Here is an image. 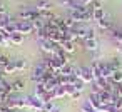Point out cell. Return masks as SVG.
<instances>
[{
    "mask_svg": "<svg viewBox=\"0 0 122 112\" xmlns=\"http://www.w3.org/2000/svg\"><path fill=\"white\" fill-rule=\"evenodd\" d=\"M45 72H47V67L42 64V60L39 64H35V67L32 69L30 72V80L34 84H39V82H44V77H45Z\"/></svg>",
    "mask_w": 122,
    "mask_h": 112,
    "instance_id": "obj_1",
    "label": "cell"
},
{
    "mask_svg": "<svg viewBox=\"0 0 122 112\" xmlns=\"http://www.w3.org/2000/svg\"><path fill=\"white\" fill-rule=\"evenodd\" d=\"M17 32L22 34V35H30V34H35V29H34V24L29 22V20H17Z\"/></svg>",
    "mask_w": 122,
    "mask_h": 112,
    "instance_id": "obj_2",
    "label": "cell"
},
{
    "mask_svg": "<svg viewBox=\"0 0 122 112\" xmlns=\"http://www.w3.org/2000/svg\"><path fill=\"white\" fill-rule=\"evenodd\" d=\"M42 105H44V100L37 95H27V109L29 110H35V112H42Z\"/></svg>",
    "mask_w": 122,
    "mask_h": 112,
    "instance_id": "obj_3",
    "label": "cell"
},
{
    "mask_svg": "<svg viewBox=\"0 0 122 112\" xmlns=\"http://www.w3.org/2000/svg\"><path fill=\"white\" fill-rule=\"evenodd\" d=\"M79 79H82L85 84H92L94 82V75H92L90 65H80L79 67Z\"/></svg>",
    "mask_w": 122,
    "mask_h": 112,
    "instance_id": "obj_4",
    "label": "cell"
},
{
    "mask_svg": "<svg viewBox=\"0 0 122 112\" xmlns=\"http://www.w3.org/2000/svg\"><path fill=\"white\" fill-rule=\"evenodd\" d=\"M39 17H40V14L35 9H22L20 14H19V19L20 20H29V22H32V20H35Z\"/></svg>",
    "mask_w": 122,
    "mask_h": 112,
    "instance_id": "obj_5",
    "label": "cell"
},
{
    "mask_svg": "<svg viewBox=\"0 0 122 112\" xmlns=\"http://www.w3.org/2000/svg\"><path fill=\"white\" fill-rule=\"evenodd\" d=\"M65 64H67V62H65L64 59H60V57H57V55H50V70L60 72Z\"/></svg>",
    "mask_w": 122,
    "mask_h": 112,
    "instance_id": "obj_6",
    "label": "cell"
},
{
    "mask_svg": "<svg viewBox=\"0 0 122 112\" xmlns=\"http://www.w3.org/2000/svg\"><path fill=\"white\" fill-rule=\"evenodd\" d=\"M99 64H100L102 77H104V79H110V77H112V74H114V69H112L110 62H109V60H99Z\"/></svg>",
    "mask_w": 122,
    "mask_h": 112,
    "instance_id": "obj_7",
    "label": "cell"
},
{
    "mask_svg": "<svg viewBox=\"0 0 122 112\" xmlns=\"http://www.w3.org/2000/svg\"><path fill=\"white\" fill-rule=\"evenodd\" d=\"M50 7H52V2H50V0H37V4H35L34 9H35L39 14H44V12H49Z\"/></svg>",
    "mask_w": 122,
    "mask_h": 112,
    "instance_id": "obj_8",
    "label": "cell"
},
{
    "mask_svg": "<svg viewBox=\"0 0 122 112\" xmlns=\"http://www.w3.org/2000/svg\"><path fill=\"white\" fill-rule=\"evenodd\" d=\"M84 47H85V50L94 54L99 50V40L97 39H87V40H84Z\"/></svg>",
    "mask_w": 122,
    "mask_h": 112,
    "instance_id": "obj_9",
    "label": "cell"
},
{
    "mask_svg": "<svg viewBox=\"0 0 122 112\" xmlns=\"http://www.w3.org/2000/svg\"><path fill=\"white\" fill-rule=\"evenodd\" d=\"M24 89H25V82H24V79H15V80L12 82V92H15V94H22Z\"/></svg>",
    "mask_w": 122,
    "mask_h": 112,
    "instance_id": "obj_10",
    "label": "cell"
},
{
    "mask_svg": "<svg viewBox=\"0 0 122 112\" xmlns=\"http://www.w3.org/2000/svg\"><path fill=\"white\" fill-rule=\"evenodd\" d=\"M47 94V89H45V84L44 82H39V84H35V89H34V95H37V97H44Z\"/></svg>",
    "mask_w": 122,
    "mask_h": 112,
    "instance_id": "obj_11",
    "label": "cell"
},
{
    "mask_svg": "<svg viewBox=\"0 0 122 112\" xmlns=\"http://www.w3.org/2000/svg\"><path fill=\"white\" fill-rule=\"evenodd\" d=\"M95 24H97V27H99L100 30H110V29H112V22L109 20V15H107L105 19H102V20L95 22Z\"/></svg>",
    "mask_w": 122,
    "mask_h": 112,
    "instance_id": "obj_12",
    "label": "cell"
},
{
    "mask_svg": "<svg viewBox=\"0 0 122 112\" xmlns=\"http://www.w3.org/2000/svg\"><path fill=\"white\" fill-rule=\"evenodd\" d=\"M60 47H62V49H64V50H65L69 55L75 52V42H72V40H65V42H64Z\"/></svg>",
    "mask_w": 122,
    "mask_h": 112,
    "instance_id": "obj_13",
    "label": "cell"
},
{
    "mask_svg": "<svg viewBox=\"0 0 122 112\" xmlns=\"http://www.w3.org/2000/svg\"><path fill=\"white\" fill-rule=\"evenodd\" d=\"M99 97H100L102 104H112V97H114V94H112V92H107V90H102V92L99 94Z\"/></svg>",
    "mask_w": 122,
    "mask_h": 112,
    "instance_id": "obj_14",
    "label": "cell"
},
{
    "mask_svg": "<svg viewBox=\"0 0 122 112\" xmlns=\"http://www.w3.org/2000/svg\"><path fill=\"white\" fill-rule=\"evenodd\" d=\"M80 112H100V110H97L95 107H92L90 102L85 99V100H82V104H80Z\"/></svg>",
    "mask_w": 122,
    "mask_h": 112,
    "instance_id": "obj_15",
    "label": "cell"
},
{
    "mask_svg": "<svg viewBox=\"0 0 122 112\" xmlns=\"http://www.w3.org/2000/svg\"><path fill=\"white\" fill-rule=\"evenodd\" d=\"M92 15H94V20L95 22H99V20H102V19H105L107 17V14H105V10L100 7V9H95V10H92Z\"/></svg>",
    "mask_w": 122,
    "mask_h": 112,
    "instance_id": "obj_16",
    "label": "cell"
},
{
    "mask_svg": "<svg viewBox=\"0 0 122 112\" xmlns=\"http://www.w3.org/2000/svg\"><path fill=\"white\" fill-rule=\"evenodd\" d=\"M24 37H25V35H22V34H19V32L12 34V35H10L12 45H20V44H24Z\"/></svg>",
    "mask_w": 122,
    "mask_h": 112,
    "instance_id": "obj_17",
    "label": "cell"
},
{
    "mask_svg": "<svg viewBox=\"0 0 122 112\" xmlns=\"http://www.w3.org/2000/svg\"><path fill=\"white\" fill-rule=\"evenodd\" d=\"M54 95H55V100L67 97V90H65V85H64V87H62V85H59V87H57V89L54 90Z\"/></svg>",
    "mask_w": 122,
    "mask_h": 112,
    "instance_id": "obj_18",
    "label": "cell"
},
{
    "mask_svg": "<svg viewBox=\"0 0 122 112\" xmlns=\"http://www.w3.org/2000/svg\"><path fill=\"white\" fill-rule=\"evenodd\" d=\"M27 65H29V62H27V59H15V67H17V72H20V70H25L27 69Z\"/></svg>",
    "mask_w": 122,
    "mask_h": 112,
    "instance_id": "obj_19",
    "label": "cell"
},
{
    "mask_svg": "<svg viewBox=\"0 0 122 112\" xmlns=\"http://www.w3.org/2000/svg\"><path fill=\"white\" fill-rule=\"evenodd\" d=\"M14 72H17V67H15V59H12V60L7 64V67L4 69V74H14Z\"/></svg>",
    "mask_w": 122,
    "mask_h": 112,
    "instance_id": "obj_20",
    "label": "cell"
},
{
    "mask_svg": "<svg viewBox=\"0 0 122 112\" xmlns=\"http://www.w3.org/2000/svg\"><path fill=\"white\" fill-rule=\"evenodd\" d=\"M110 80H112V82H115V84H122V70H114V74H112Z\"/></svg>",
    "mask_w": 122,
    "mask_h": 112,
    "instance_id": "obj_21",
    "label": "cell"
},
{
    "mask_svg": "<svg viewBox=\"0 0 122 112\" xmlns=\"http://www.w3.org/2000/svg\"><path fill=\"white\" fill-rule=\"evenodd\" d=\"M110 62V65H112V69L114 70H122V62H120V59H117V57H114L112 60H109Z\"/></svg>",
    "mask_w": 122,
    "mask_h": 112,
    "instance_id": "obj_22",
    "label": "cell"
},
{
    "mask_svg": "<svg viewBox=\"0 0 122 112\" xmlns=\"http://www.w3.org/2000/svg\"><path fill=\"white\" fill-rule=\"evenodd\" d=\"M10 60H12V59H10L9 55H4V54H0V69L4 70V69L7 67V64H9Z\"/></svg>",
    "mask_w": 122,
    "mask_h": 112,
    "instance_id": "obj_23",
    "label": "cell"
},
{
    "mask_svg": "<svg viewBox=\"0 0 122 112\" xmlns=\"http://www.w3.org/2000/svg\"><path fill=\"white\" fill-rule=\"evenodd\" d=\"M82 14H84V12L70 10V15H69V17H72V19H74V22H82Z\"/></svg>",
    "mask_w": 122,
    "mask_h": 112,
    "instance_id": "obj_24",
    "label": "cell"
},
{
    "mask_svg": "<svg viewBox=\"0 0 122 112\" xmlns=\"http://www.w3.org/2000/svg\"><path fill=\"white\" fill-rule=\"evenodd\" d=\"M54 107H55V104H54V100H49V102H44V105H42V112H52V110H54Z\"/></svg>",
    "mask_w": 122,
    "mask_h": 112,
    "instance_id": "obj_25",
    "label": "cell"
},
{
    "mask_svg": "<svg viewBox=\"0 0 122 112\" xmlns=\"http://www.w3.org/2000/svg\"><path fill=\"white\" fill-rule=\"evenodd\" d=\"M74 85H75V90H79V92H82V90L85 89V82H84L82 79H77V80L74 82Z\"/></svg>",
    "mask_w": 122,
    "mask_h": 112,
    "instance_id": "obj_26",
    "label": "cell"
},
{
    "mask_svg": "<svg viewBox=\"0 0 122 112\" xmlns=\"http://www.w3.org/2000/svg\"><path fill=\"white\" fill-rule=\"evenodd\" d=\"M90 92H95V94H100V92H102V87H100V85H99V84H97V82L94 80V82L90 84Z\"/></svg>",
    "mask_w": 122,
    "mask_h": 112,
    "instance_id": "obj_27",
    "label": "cell"
},
{
    "mask_svg": "<svg viewBox=\"0 0 122 112\" xmlns=\"http://www.w3.org/2000/svg\"><path fill=\"white\" fill-rule=\"evenodd\" d=\"M102 7V0H92V4L89 5L90 10H95V9H100Z\"/></svg>",
    "mask_w": 122,
    "mask_h": 112,
    "instance_id": "obj_28",
    "label": "cell"
},
{
    "mask_svg": "<svg viewBox=\"0 0 122 112\" xmlns=\"http://www.w3.org/2000/svg\"><path fill=\"white\" fill-rule=\"evenodd\" d=\"M65 90H67V95L70 97V95L75 92V85H74V84H67V85H65Z\"/></svg>",
    "mask_w": 122,
    "mask_h": 112,
    "instance_id": "obj_29",
    "label": "cell"
},
{
    "mask_svg": "<svg viewBox=\"0 0 122 112\" xmlns=\"http://www.w3.org/2000/svg\"><path fill=\"white\" fill-rule=\"evenodd\" d=\"M0 47H10L9 45V42H7V39L4 37V34L0 32Z\"/></svg>",
    "mask_w": 122,
    "mask_h": 112,
    "instance_id": "obj_30",
    "label": "cell"
},
{
    "mask_svg": "<svg viewBox=\"0 0 122 112\" xmlns=\"http://www.w3.org/2000/svg\"><path fill=\"white\" fill-rule=\"evenodd\" d=\"M74 2H75V0H60V4H62L64 7H67V9H69V7H70Z\"/></svg>",
    "mask_w": 122,
    "mask_h": 112,
    "instance_id": "obj_31",
    "label": "cell"
},
{
    "mask_svg": "<svg viewBox=\"0 0 122 112\" xmlns=\"http://www.w3.org/2000/svg\"><path fill=\"white\" fill-rule=\"evenodd\" d=\"M80 94H82V92H79V90H75V92H74V94L70 95V99H72V100H77V99H80Z\"/></svg>",
    "mask_w": 122,
    "mask_h": 112,
    "instance_id": "obj_32",
    "label": "cell"
},
{
    "mask_svg": "<svg viewBox=\"0 0 122 112\" xmlns=\"http://www.w3.org/2000/svg\"><path fill=\"white\" fill-rule=\"evenodd\" d=\"M115 95H117V97L122 100V84H119V89L115 90Z\"/></svg>",
    "mask_w": 122,
    "mask_h": 112,
    "instance_id": "obj_33",
    "label": "cell"
},
{
    "mask_svg": "<svg viewBox=\"0 0 122 112\" xmlns=\"http://www.w3.org/2000/svg\"><path fill=\"white\" fill-rule=\"evenodd\" d=\"M2 14H7V10H5V5L0 2V15H2Z\"/></svg>",
    "mask_w": 122,
    "mask_h": 112,
    "instance_id": "obj_34",
    "label": "cell"
},
{
    "mask_svg": "<svg viewBox=\"0 0 122 112\" xmlns=\"http://www.w3.org/2000/svg\"><path fill=\"white\" fill-rule=\"evenodd\" d=\"M52 112H62V109H60V107H57V105H55V107H54V110H52Z\"/></svg>",
    "mask_w": 122,
    "mask_h": 112,
    "instance_id": "obj_35",
    "label": "cell"
},
{
    "mask_svg": "<svg viewBox=\"0 0 122 112\" xmlns=\"http://www.w3.org/2000/svg\"><path fill=\"white\" fill-rule=\"evenodd\" d=\"M4 75H5V74H4V70H2V69H0V77H4Z\"/></svg>",
    "mask_w": 122,
    "mask_h": 112,
    "instance_id": "obj_36",
    "label": "cell"
},
{
    "mask_svg": "<svg viewBox=\"0 0 122 112\" xmlns=\"http://www.w3.org/2000/svg\"><path fill=\"white\" fill-rule=\"evenodd\" d=\"M19 112H30V110H27V109H24V110H19Z\"/></svg>",
    "mask_w": 122,
    "mask_h": 112,
    "instance_id": "obj_37",
    "label": "cell"
}]
</instances>
